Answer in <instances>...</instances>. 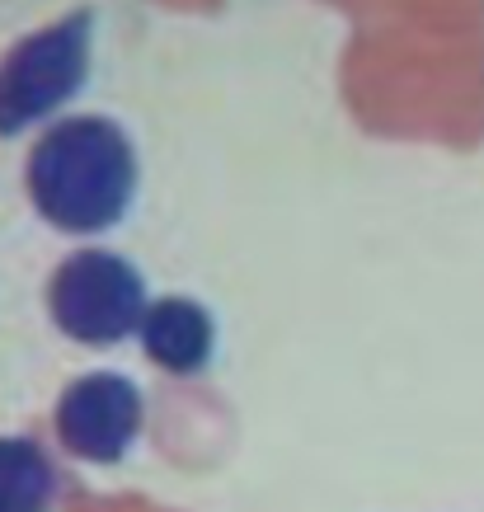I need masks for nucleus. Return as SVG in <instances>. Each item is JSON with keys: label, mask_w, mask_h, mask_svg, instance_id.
<instances>
[{"label": "nucleus", "mask_w": 484, "mask_h": 512, "mask_svg": "<svg viewBox=\"0 0 484 512\" xmlns=\"http://www.w3.org/2000/svg\"><path fill=\"white\" fill-rule=\"evenodd\" d=\"M33 212L62 235H104L123 226L141 188L137 141L109 113H66L43 127L24 160Z\"/></svg>", "instance_id": "obj_1"}, {"label": "nucleus", "mask_w": 484, "mask_h": 512, "mask_svg": "<svg viewBox=\"0 0 484 512\" xmlns=\"http://www.w3.org/2000/svg\"><path fill=\"white\" fill-rule=\"evenodd\" d=\"M94 71V10L38 24L0 57V137L43 132L80 99Z\"/></svg>", "instance_id": "obj_2"}, {"label": "nucleus", "mask_w": 484, "mask_h": 512, "mask_svg": "<svg viewBox=\"0 0 484 512\" xmlns=\"http://www.w3.org/2000/svg\"><path fill=\"white\" fill-rule=\"evenodd\" d=\"M146 311V273L118 249L80 245L47 278V315L80 348H118L123 339H137Z\"/></svg>", "instance_id": "obj_3"}, {"label": "nucleus", "mask_w": 484, "mask_h": 512, "mask_svg": "<svg viewBox=\"0 0 484 512\" xmlns=\"http://www.w3.org/2000/svg\"><path fill=\"white\" fill-rule=\"evenodd\" d=\"M146 423V395L123 372H85L57 395L52 428L76 461L118 466Z\"/></svg>", "instance_id": "obj_4"}, {"label": "nucleus", "mask_w": 484, "mask_h": 512, "mask_svg": "<svg viewBox=\"0 0 484 512\" xmlns=\"http://www.w3.org/2000/svg\"><path fill=\"white\" fill-rule=\"evenodd\" d=\"M141 353L170 376H198L217 357V315L198 296H151V311L137 329Z\"/></svg>", "instance_id": "obj_5"}, {"label": "nucleus", "mask_w": 484, "mask_h": 512, "mask_svg": "<svg viewBox=\"0 0 484 512\" xmlns=\"http://www.w3.org/2000/svg\"><path fill=\"white\" fill-rule=\"evenodd\" d=\"M57 503V461L43 442L19 433L0 437V512H52Z\"/></svg>", "instance_id": "obj_6"}]
</instances>
